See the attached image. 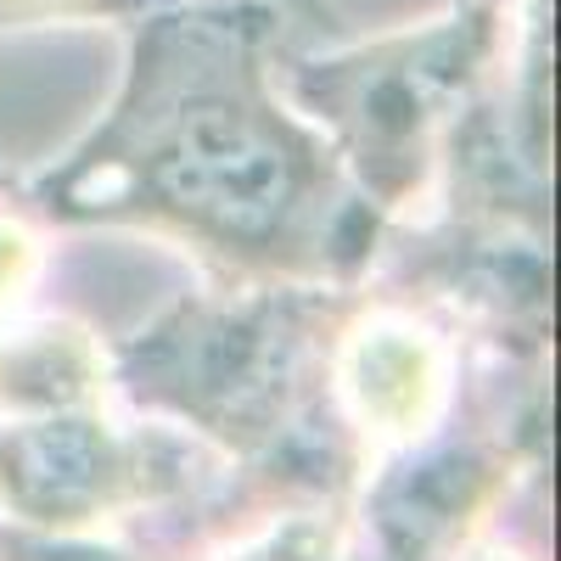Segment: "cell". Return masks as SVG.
<instances>
[{"label":"cell","mask_w":561,"mask_h":561,"mask_svg":"<svg viewBox=\"0 0 561 561\" xmlns=\"http://www.w3.org/2000/svg\"><path fill=\"white\" fill-rule=\"evenodd\" d=\"M270 23L259 7L140 12L129 84L62 185L73 208L147 214L248 259L304 248L332 169L275 96Z\"/></svg>","instance_id":"obj_1"},{"label":"cell","mask_w":561,"mask_h":561,"mask_svg":"<svg viewBox=\"0 0 561 561\" xmlns=\"http://www.w3.org/2000/svg\"><path fill=\"white\" fill-rule=\"evenodd\" d=\"M500 34V0H472L427 28H410L348 57L298 68V90L332 118L343 140L370 158H410L427 129L478 79Z\"/></svg>","instance_id":"obj_2"},{"label":"cell","mask_w":561,"mask_h":561,"mask_svg":"<svg viewBox=\"0 0 561 561\" xmlns=\"http://www.w3.org/2000/svg\"><path fill=\"white\" fill-rule=\"evenodd\" d=\"M129 472H140L129 449L79 415L28 421L0 438V489L39 523H84L113 511L129 494Z\"/></svg>","instance_id":"obj_3"},{"label":"cell","mask_w":561,"mask_h":561,"mask_svg":"<svg viewBox=\"0 0 561 561\" xmlns=\"http://www.w3.org/2000/svg\"><path fill=\"white\" fill-rule=\"evenodd\" d=\"M354 388H359V410L365 421H382L377 433H410L433 399V370H427V348L410 332H377V343H359L354 359Z\"/></svg>","instance_id":"obj_4"},{"label":"cell","mask_w":561,"mask_h":561,"mask_svg":"<svg viewBox=\"0 0 561 561\" xmlns=\"http://www.w3.org/2000/svg\"><path fill=\"white\" fill-rule=\"evenodd\" d=\"M230 561H354V550L337 523H325L320 511H298L287 523H270Z\"/></svg>","instance_id":"obj_5"},{"label":"cell","mask_w":561,"mask_h":561,"mask_svg":"<svg viewBox=\"0 0 561 561\" xmlns=\"http://www.w3.org/2000/svg\"><path fill=\"white\" fill-rule=\"evenodd\" d=\"M152 12V0H0V34L51 23H118Z\"/></svg>","instance_id":"obj_6"},{"label":"cell","mask_w":561,"mask_h":561,"mask_svg":"<svg viewBox=\"0 0 561 561\" xmlns=\"http://www.w3.org/2000/svg\"><path fill=\"white\" fill-rule=\"evenodd\" d=\"M0 561H124L102 545H57V539H7Z\"/></svg>","instance_id":"obj_7"},{"label":"cell","mask_w":561,"mask_h":561,"mask_svg":"<svg viewBox=\"0 0 561 561\" xmlns=\"http://www.w3.org/2000/svg\"><path fill=\"white\" fill-rule=\"evenodd\" d=\"M489 561H494V556H489Z\"/></svg>","instance_id":"obj_8"}]
</instances>
